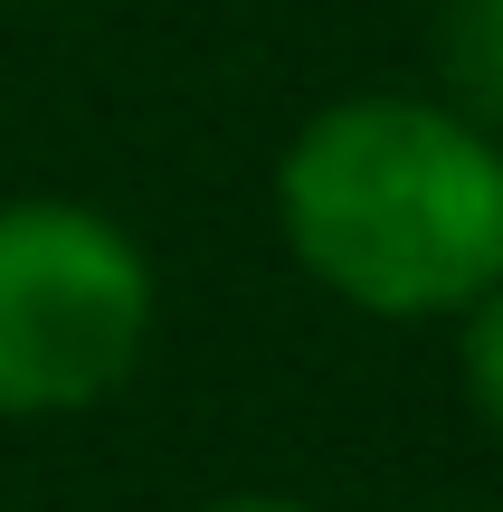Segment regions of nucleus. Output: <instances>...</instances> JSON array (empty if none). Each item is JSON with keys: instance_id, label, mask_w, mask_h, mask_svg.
I'll use <instances>...</instances> for the list:
<instances>
[{"instance_id": "f257e3e1", "label": "nucleus", "mask_w": 503, "mask_h": 512, "mask_svg": "<svg viewBox=\"0 0 503 512\" xmlns=\"http://www.w3.org/2000/svg\"><path fill=\"white\" fill-rule=\"evenodd\" d=\"M276 219L352 313L456 323L503 285V133L447 95H342L285 143Z\"/></svg>"}, {"instance_id": "f03ea898", "label": "nucleus", "mask_w": 503, "mask_h": 512, "mask_svg": "<svg viewBox=\"0 0 503 512\" xmlns=\"http://www.w3.org/2000/svg\"><path fill=\"white\" fill-rule=\"evenodd\" d=\"M152 342V266L86 200H0V418L86 408Z\"/></svg>"}, {"instance_id": "7ed1b4c3", "label": "nucleus", "mask_w": 503, "mask_h": 512, "mask_svg": "<svg viewBox=\"0 0 503 512\" xmlns=\"http://www.w3.org/2000/svg\"><path fill=\"white\" fill-rule=\"evenodd\" d=\"M437 57H447V105L503 133V0H447Z\"/></svg>"}, {"instance_id": "20e7f679", "label": "nucleus", "mask_w": 503, "mask_h": 512, "mask_svg": "<svg viewBox=\"0 0 503 512\" xmlns=\"http://www.w3.org/2000/svg\"><path fill=\"white\" fill-rule=\"evenodd\" d=\"M456 370H466V408L485 418V437H503V285L456 313Z\"/></svg>"}, {"instance_id": "39448f33", "label": "nucleus", "mask_w": 503, "mask_h": 512, "mask_svg": "<svg viewBox=\"0 0 503 512\" xmlns=\"http://www.w3.org/2000/svg\"><path fill=\"white\" fill-rule=\"evenodd\" d=\"M200 512H314V503H295V494H219V503H200Z\"/></svg>"}]
</instances>
